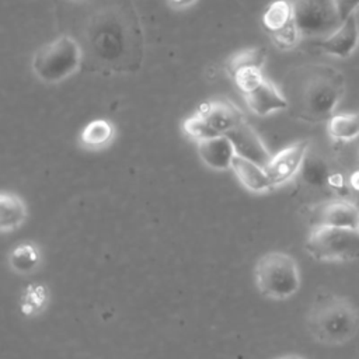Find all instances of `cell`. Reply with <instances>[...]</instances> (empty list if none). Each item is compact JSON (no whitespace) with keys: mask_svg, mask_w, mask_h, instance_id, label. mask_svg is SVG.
I'll return each instance as SVG.
<instances>
[{"mask_svg":"<svg viewBox=\"0 0 359 359\" xmlns=\"http://www.w3.org/2000/svg\"><path fill=\"white\" fill-rule=\"evenodd\" d=\"M195 112H198L219 135H226L244 119L241 112L233 104L222 100L202 102Z\"/></svg>","mask_w":359,"mask_h":359,"instance_id":"13","label":"cell"},{"mask_svg":"<svg viewBox=\"0 0 359 359\" xmlns=\"http://www.w3.org/2000/svg\"><path fill=\"white\" fill-rule=\"evenodd\" d=\"M167 3L177 10H182V8H188L192 4L196 3V0H167Z\"/></svg>","mask_w":359,"mask_h":359,"instance_id":"28","label":"cell"},{"mask_svg":"<svg viewBox=\"0 0 359 359\" xmlns=\"http://www.w3.org/2000/svg\"><path fill=\"white\" fill-rule=\"evenodd\" d=\"M266 60V50L262 46H252L248 49H243L229 57L226 62V69L230 74L237 72L241 67H259L262 69Z\"/></svg>","mask_w":359,"mask_h":359,"instance_id":"22","label":"cell"},{"mask_svg":"<svg viewBox=\"0 0 359 359\" xmlns=\"http://www.w3.org/2000/svg\"><path fill=\"white\" fill-rule=\"evenodd\" d=\"M244 100L248 109L258 116H266L272 112L287 109V100L282 90L268 79L254 91L244 94Z\"/></svg>","mask_w":359,"mask_h":359,"instance_id":"12","label":"cell"},{"mask_svg":"<svg viewBox=\"0 0 359 359\" xmlns=\"http://www.w3.org/2000/svg\"><path fill=\"white\" fill-rule=\"evenodd\" d=\"M359 43V24L356 15H352L341 22V25L328 36L321 38L317 46L321 52L345 59L352 55Z\"/></svg>","mask_w":359,"mask_h":359,"instance_id":"11","label":"cell"},{"mask_svg":"<svg viewBox=\"0 0 359 359\" xmlns=\"http://www.w3.org/2000/svg\"><path fill=\"white\" fill-rule=\"evenodd\" d=\"M272 42L280 48V49H292L294 48L299 41L302 39V35L299 32V28L296 25V22H290L289 25H286L285 28L279 29V31H275L272 34H269Z\"/></svg>","mask_w":359,"mask_h":359,"instance_id":"26","label":"cell"},{"mask_svg":"<svg viewBox=\"0 0 359 359\" xmlns=\"http://www.w3.org/2000/svg\"><path fill=\"white\" fill-rule=\"evenodd\" d=\"M310 227H356L359 205L348 198H331L309 208L306 213Z\"/></svg>","mask_w":359,"mask_h":359,"instance_id":"8","label":"cell"},{"mask_svg":"<svg viewBox=\"0 0 359 359\" xmlns=\"http://www.w3.org/2000/svg\"><path fill=\"white\" fill-rule=\"evenodd\" d=\"M334 3L341 18V22L355 15V13L359 10V0H334Z\"/></svg>","mask_w":359,"mask_h":359,"instance_id":"27","label":"cell"},{"mask_svg":"<svg viewBox=\"0 0 359 359\" xmlns=\"http://www.w3.org/2000/svg\"><path fill=\"white\" fill-rule=\"evenodd\" d=\"M293 21L290 0H273L262 14V24L269 34L285 28Z\"/></svg>","mask_w":359,"mask_h":359,"instance_id":"21","label":"cell"},{"mask_svg":"<svg viewBox=\"0 0 359 359\" xmlns=\"http://www.w3.org/2000/svg\"><path fill=\"white\" fill-rule=\"evenodd\" d=\"M258 292L272 300H285L300 287V272L296 259L283 251L264 254L254 266Z\"/></svg>","mask_w":359,"mask_h":359,"instance_id":"4","label":"cell"},{"mask_svg":"<svg viewBox=\"0 0 359 359\" xmlns=\"http://www.w3.org/2000/svg\"><path fill=\"white\" fill-rule=\"evenodd\" d=\"M302 38H325L339 25L334 0H290Z\"/></svg>","mask_w":359,"mask_h":359,"instance_id":"7","label":"cell"},{"mask_svg":"<svg viewBox=\"0 0 359 359\" xmlns=\"http://www.w3.org/2000/svg\"><path fill=\"white\" fill-rule=\"evenodd\" d=\"M309 149V140H299L272 156L265 167V172L273 188L289 182L300 172Z\"/></svg>","mask_w":359,"mask_h":359,"instance_id":"9","label":"cell"},{"mask_svg":"<svg viewBox=\"0 0 359 359\" xmlns=\"http://www.w3.org/2000/svg\"><path fill=\"white\" fill-rule=\"evenodd\" d=\"M27 219V205L14 192L0 194V229L3 233L17 230Z\"/></svg>","mask_w":359,"mask_h":359,"instance_id":"16","label":"cell"},{"mask_svg":"<svg viewBox=\"0 0 359 359\" xmlns=\"http://www.w3.org/2000/svg\"><path fill=\"white\" fill-rule=\"evenodd\" d=\"M304 248L310 257L323 262H346L359 259V229L310 227Z\"/></svg>","mask_w":359,"mask_h":359,"instance_id":"6","label":"cell"},{"mask_svg":"<svg viewBox=\"0 0 359 359\" xmlns=\"http://www.w3.org/2000/svg\"><path fill=\"white\" fill-rule=\"evenodd\" d=\"M198 154L208 167L213 170H229L231 168L236 151L230 139L226 135H220L199 142Z\"/></svg>","mask_w":359,"mask_h":359,"instance_id":"14","label":"cell"},{"mask_svg":"<svg viewBox=\"0 0 359 359\" xmlns=\"http://www.w3.org/2000/svg\"><path fill=\"white\" fill-rule=\"evenodd\" d=\"M70 3H83V1H87V0H67Z\"/></svg>","mask_w":359,"mask_h":359,"instance_id":"30","label":"cell"},{"mask_svg":"<svg viewBox=\"0 0 359 359\" xmlns=\"http://www.w3.org/2000/svg\"><path fill=\"white\" fill-rule=\"evenodd\" d=\"M231 77L234 79V83L238 87V90H241L244 94H248V93L254 91L265 80L261 69L254 67V66L241 67L237 72H234L231 74Z\"/></svg>","mask_w":359,"mask_h":359,"instance_id":"25","label":"cell"},{"mask_svg":"<svg viewBox=\"0 0 359 359\" xmlns=\"http://www.w3.org/2000/svg\"><path fill=\"white\" fill-rule=\"evenodd\" d=\"M351 143L352 149L341 150L338 154L337 165L345 177L349 199L359 205V137Z\"/></svg>","mask_w":359,"mask_h":359,"instance_id":"17","label":"cell"},{"mask_svg":"<svg viewBox=\"0 0 359 359\" xmlns=\"http://www.w3.org/2000/svg\"><path fill=\"white\" fill-rule=\"evenodd\" d=\"M231 170L234 171L240 184L251 192L264 194L273 188L265 172V168L254 161H250L240 156H234Z\"/></svg>","mask_w":359,"mask_h":359,"instance_id":"15","label":"cell"},{"mask_svg":"<svg viewBox=\"0 0 359 359\" xmlns=\"http://www.w3.org/2000/svg\"><path fill=\"white\" fill-rule=\"evenodd\" d=\"M327 132L338 143L356 140L359 137V112L334 114L327 121Z\"/></svg>","mask_w":359,"mask_h":359,"instance_id":"19","label":"cell"},{"mask_svg":"<svg viewBox=\"0 0 359 359\" xmlns=\"http://www.w3.org/2000/svg\"><path fill=\"white\" fill-rule=\"evenodd\" d=\"M8 264L17 273H32L41 265V251L34 243H20L10 251Z\"/></svg>","mask_w":359,"mask_h":359,"instance_id":"20","label":"cell"},{"mask_svg":"<svg viewBox=\"0 0 359 359\" xmlns=\"http://www.w3.org/2000/svg\"><path fill=\"white\" fill-rule=\"evenodd\" d=\"M48 303V290L42 285H29L21 296V311L25 316L41 313Z\"/></svg>","mask_w":359,"mask_h":359,"instance_id":"23","label":"cell"},{"mask_svg":"<svg viewBox=\"0 0 359 359\" xmlns=\"http://www.w3.org/2000/svg\"><path fill=\"white\" fill-rule=\"evenodd\" d=\"M226 136L230 139L234 147L236 156L254 161L264 168L272 158L271 153L265 147L258 133L252 129V126L248 122H245V119H243L238 125H236L231 130H229Z\"/></svg>","mask_w":359,"mask_h":359,"instance_id":"10","label":"cell"},{"mask_svg":"<svg viewBox=\"0 0 359 359\" xmlns=\"http://www.w3.org/2000/svg\"><path fill=\"white\" fill-rule=\"evenodd\" d=\"M276 359H303V358H300L297 355H283V356H279Z\"/></svg>","mask_w":359,"mask_h":359,"instance_id":"29","label":"cell"},{"mask_svg":"<svg viewBox=\"0 0 359 359\" xmlns=\"http://www.w3.org/2000/svg\"><path fill=\"white\" fill-rule=\"evenodd\" d=\"M182 130L189 139L195 140L196 143L220 136L198 112H194L182 122Z\"/></svg>","mask_w":359,"mask_h":359,"instance_id":"24","label":"cell"},{"mask_svg":"<svg viewBox=\"0 0 359 359\" xmlns=\"http://www.w3.org/2000/svg\"><path fill=\"white\" fill-rule=\"evenodd\" d=\"M83 63V50L79 42L63 34L42 45L32 57V72L43 83H59L70 77Z\"/></svg>","mask_w":359,"mask_h":359,"instance_id":"5","label":"cell"},{"mask_svg":"<svg viewBox=\"0 0 359 359\" xmlns=\"http://www.w3.org/2000/svg\"><path fill=\"white\" fill-rule=\"evenodd\" d=\"M115 135L114 125L107 119L90 121L80 133V143L88 150H100L107 147Z\"/></svg>","mask_w":359,"mask_h":359,"instance_id":"18","label":"cell"},{"mask_svg":"<svg viewBox=\"0 0 359 359\" xmlns=\"http://www.w3.org/2000/svg\"><path fill=\"white\" fill-rule=\"evenodd\" d=\"M307 330L320 344H346L359 330V311L346 297L321 296L316 299L307 313Z\"/></svg>","mask_w":359,"mask_h":359,"instance_id":"3","label":"cell"},{"mask_svg":"<svg viewBox=\"0 0 359 359\" xmlns=\"http://www.w3.org/2000/svg\"><path fill=\"white\" fill-rule=\"evenodd\" d=\"M80 34L73 36L90 57L111 72L135 70L142 60V31L129 0H87Z\"/></svg>","mask_w":359,"mask_h":359,"instance_id":"1","label":"cell"},{"mask_svg":"<svg viewBox=\"0 0 359 359\" xmlns=\"http://www.w3.org/2000/svg\"><path fill=\"white\" fill-rule=\"evenodd\" d=\"M358 229H359V222H358Z\"/></svg>","mask_w":359,"mask_h":359,"instance_id":"31","label":"cell"},{"mask_svg":"<svg viewBox=\"0 0 359 359\" xmlns=\"http://www.w3.org/2000/svg\"><path fill=\"white\" fill-rule=\"evenodd\" d=\"M345 77L330 65L311 63L293 69L285 77L282 93L287 109L309 123L327 122L344 97Z\"/></svg>","mask_w":359,"mask_h":359,"instance_id":"2","label":"cell"}]
</instances>
